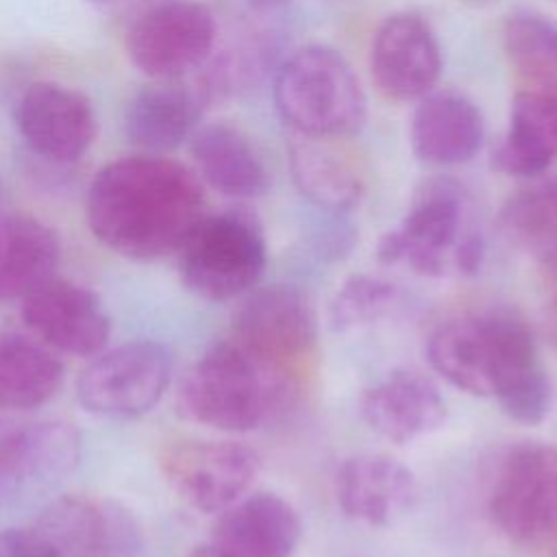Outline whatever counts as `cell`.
I'll return each mask as SVG.
<instances>
[{
    "label": "cell",
    "instance_id": "6da1fadb",
    "mask_svg": "<svg viewBox=\"0 0 557 557\" xmlns=\"http://www.w3.org/2000/svg\"><path fill=\"white\" fill-rule=\"evenodd\" d=\"M85 215L113 252L150 261L181 248L205 215L200 178L165 154H131L102 165L87 189Z\"/></svg>",
    "mask_w": 557,
    "mask_h": 557
},
{
    "label": "cell",
    "instance_id": "7a4b0ae2",
    "mask_svg": "<svg viewBox=\"0 0 557 557\" xmlns=\"http://www.w3.org/2000/svg\"><path fill=\"white\" fill-rule=\"evenodd\" d=\"M483 237L468 222L463 191L450 181H429L413 198L400 226L376 246L383 263H407L416 274H474L483 263Z\"/></svg>",
    "mask_w": 557,
    "mask_h": 557
},
{
    "label": "cell",
    "instance_id": "3957f363",
    "mask_svg": "<svg viewBox=\"0 0 557 557\" xmlns=\"http://www.w3.org/2000/svg\"><path fill=\"white\" fill-rule=\"evenodd\" d=\"M287 394L289 385L231 339L215 344L191 366L178 387V409L198 424L244 433L257 429Z\"/></svg>",
    "mask_w": 557,
    "mask_h": 557
},
{
    "label": "cell",
    "instance_id": "277c9868",
    "mask_svg": "<svg viewBox=\"0 0 557 557\" xmlns=\"http://www.w3.org/2000/svg\"><path fill=\"white\" fill-rule=\"evenodd\" d=\"M274 104L298 135L346 137L366 120V94L348 61L333 48L307 46L281 63Z\"/></svg>",
    "mask_w": 557,
    "mask_h": 557
},
{
    "label": "cell",
    "instance_id": "5b68a950",
    "mask_svg": "<svg viewBox=\"0 0 557 557\" xmlns=\"http://www.w3.org/2000/svg\"><path fill=\"white\" fill-rule=\"evenodd\" d=\"M268 252L261 226L246 211L202 215L178 248L185 285L207 300H228L257 285Z\"/></svg>",
    "mask_w": 557,
    "mask_h": 557
},
{
    "label": "cell",
    "instance_id": "8992f818",
    "mask_svg": "<svg viewBox=\"0 0 557 557\" xmlns=\"http://www.w3.org/2000/svg\"><path fill=\"white\" fill-rule=\"evenodd\" d=\"M487 513L494 527L520 546L557 540V448L542 442L511 446L498 459Z\"/></svg>",
    "mask_w": 557,
    "mask_h": 557
},
{
    "label": "cell",
    "instance_id": "52a82bcc",
    "mask_svg": "<svg viewBox=\"0 0 557 557\" xmlns=\"http://www.w3.org/2000/svg\"><path fill=\"white\" fill-rule=\"evenodd\" d=\"M233 342L294 389L315 352L313 307L300 289L289 285L257 289L233 318Z\"/></svg>",
    "mask_w": 557,
    "mask_h": 557
},
{
    "label": "cell",
    "instance_id": "ba28073f",
    "mask_svg": "<svg viewBox=\"0 0 557 557\" xmlns=\"http://www.w3.org/2000/svg\"><path fill=\"white\" fill-rule=\"evenodd\" d=\"M487 396L522 424L542 422L553 407V385L527 320L507 307L481 311Z\"/></svg>",
    "mask_w": 557,
    "mask_h": 557
},
{
    "label": "cell",
    "instance_id": "9c48e42d",
    "mask_svg": "<svg viewBox=\"0 0 557 557\" xmlns=\"http://www.w3.org/2000/svg\"><path fill=\"white\" fill-rule=\"evenodd\" d=\"M218 24L196 0H165L128 26L124 48L137 72L152 81H178L200 70L215 46Z\"/></svg>",
    "mask_w": 557,
    "mask_h": 557
},
{
    "label": "cell",
    "instance_id": "30bf717a",
    "mask_svg": "<svg viewBox=\"0 0 557 557\" xmlns=\"http://www.w3.org/2000/svg\"><path fill=\"white\" fill-rule=\"evenodd\" d=\"M172 359L163 344L133 339L98 352L76 381L85 409L104 418H137L150 411L165 394Z\"/></svg>",
    "mask_w": 557,
    "mask_h": 557
},
{
    "label": "cell",
    "instance_id": "8fae6325",
    "mask_svg": "<svg viewBox=\"0 0 557 557\" xmlns=\"http://www.w3.org/2000/svg\"><path fill=\"white\" fill-rule=\"evenodd\" d=\"M81 459V435L63 420L0 416V509L61 483Z\"/></svg>",
    "mask_w": 557,
    "mask_h": 557
},
{
    "label": "cell",
    "instance_id": "7c38bea8",
    "mask_svg": "<svg viewBox=\"0 0 557 557\" xmlns=\"http://www.w3.org/2000/svg\"><path fill=\"white\" fill-rule=\"evenodd\" d=\"M259 466V455L239 442H178L163 455L172 487L205 513L237 503L255 483Z\"/></svg>",
    "mask_w": 557,
    "mask_h": 557
},
{
    "label": "cell",
    "instance_id": "4fadbf2b",
    "mask_svg": "<svg viewBox=\"0 0 557 557\" xmlns=\"http://www.w3.org/2000/svg\"><path fill=\"white\" fill-rule=\"evenodd\" d=\"M15 124L37 157L59 165L78 161L98 135L91 100L57 81H37L26 87L15 109Z\"/></svg>",
    "mask_w": 557,
    "mask_h": 557
},
{
    "label": "cell",
    "instance_id": "5bb4252c",
    "mask_svg": "<svg viewBox=\"0 0 557 557\" xmlns=\"http://www.w3.org/2000/svg\"><path fill=\"white\" fill-rule=\"evenodd\" d=\"M370 67L376 87L394 100H420L433 91L442 52L431 26L416 13H394L372 39Z\"/></svg>",
    "mask_w": 557,
    "mask_h": 557
},
{
    "label": "cell",
    "instance_id": "9a60e30c",
    "mask_svg": "<svg viewBox=\"0 0 557 557\" xmlns=\"http://www.w3.org/2000/svg\"><path fill=\"white\" fill-rule=\"evenodd\" d=\"M22 315L46 346L78 357L98 355L111 331L100 298L91 289L57 276L24 298Z\"/></svg>",
    "mask_w": 557,
    "mask_h": 557
},
{
    "label": "cell",
    "instance_id": "2e32d148",
    "mask_svg": "<svg viewBox=\"0 0 557 557\" xmlns=\"http://www.w3.org/2000/svg\"><path fill=\"white\" fill-rule=\"evenodd\" d=\"M361 416L381 437L407 444L444 424L446 403L426 374L403 368L363 392Z\"/></svg>",
    "mask_w": 557,
    "mask_h": 557
},
{
    "label": "cell",
    "instance_id": "e0dca14e",
    "mask_svg": "<svg viewBox=\"0 0 557 557\" xmlns=\"http://www.w3.org/2000/svg\"><path fill=\"white\" fill-rule=\"evenodd\" d=\"M413 472L389 455H355L337 472V503L342 511L370 527H389L407 516L416 503Z\"/></svg>",
    "mask_w": 557,
    "mask_h": 557
},
{
    "label": "cell",
    "instance_id": "ac0fdd59",
    "mask_svg": "<svg viewBox=\"0 0 557 557\" xmlns=\"http://www.w3.org/2000/svg\"><path fill=\"white\" fill-rule=\"evenodd\" d=\"M300 533V518L287 500L257 492L222 511L211 544L235 557H289Z\"/></svg>",
    "mask_w": 557,
    "mask_h": 557
},
{
    "label": "cell",
    "instance_id": "d6986e66",
    "mask_svg": "<svg viewBox=\"0 0 557 557\" xmlns=\"http://www.w3.org/2000/svg\"><path fill=\"white\" fill-rule=\"evenodd\" d=\"M209 94L178 81H157L139 89L124 113L128 139L150 154H165L194 135Z\"/></svg>",
    "mask_w": 557,
    "mask_h": 557
},
{
    "label": "cell",
    "instance_id": "ffe728a7",
    "mask_svg": "<svg viewBox=\"0 0 557 557\" xmlns=\"http://www.w3.org/2000/svg\"><path fill=\"white\" fill-rule=\"evenodd\" d=\"M483 115L476 104L455 91H431L420 98L409 126L418 159L433 165L470 161L483 141Z\"/></svg>",
    "mask_w": 557,
    "mask_h": 557
},
{
    "label": "cell",
    "instance_id": "44dd1931",
    "mask_svg": "<svg viewBox=\"0 0 557 557\" xmlns=\"http://www.w3.org/2000/svg\"><path fill=\"white\" fill-rule=\"evenodd\" d=\"M189 152L200 178L228 198H257L270 185L259 152L231 124L213 122L198 126L189 137Z\"/></svg>",
    "mask_w": 557,
    "mask_h": 557
},
{
    "label": "cell",
    "instance_id": "7402d4cb",
    "mask_svg": "<svg viewBox=\"0 0 557 557\" xmlns=\"http://www.w3.org/2000/svg\"><path fill=\"white\" fill-rule=\"evenodd\" d=\"M557 157V98L520 91L511 102L509 128L492 152V165L520 178L544 174Z\"/></svg>",
    "mask_w": 557,
    "mask_h": 557
},
{
    "label": "cell",
    "instance_id": "603a6c76",
    "mask_svg": "<svg viewBox=\"0 0 557 557\" xmlns=\"http://www.w3.org/2000/svg\"><path fill=\"white\" fill-rule=\"evenodd\" d=\"M61 242L41 220L24 213L0 218V300H17L57 276Z\"/></svg>",
    "mask_w": 557,
    "mask_h": 557
},
{
    "label": "cell",
    "instance_id": "cb8c5ba5",
    "mask_svg": "<svg viewBox=\"0 0 557 557\" xmlns=\"http://www.w3.org/2000/svg\"><path fill=\"white\" fill-rule=\"evenodd\" d=\"M287 152L292 178L311 205L329 213H344L359 202L363 181L355 163L329 137L296 133Z\"/></svg>",
    "mask_w": 557,
    "mask_h": 557
},
{
    "label": "cell",
    "instance_id": "d4e9b609",
    "mask_svg": "<svg viewBox=\"0 0 557 557\" xmlns=\"http://www.w3.org/2000/svg\"><path fill=\"white\" fill-rule=\"evenodd\" d=\"M63 385V363L30 337L0 333V409L26 411L46 405Z\"/></svg>",
    "mask_w": 557,
    "mask_h": 557
},
{
    "label": "cell",
    "instance_id": "484cf974",
    "mask_svg": "<svg viewBox=\"0 0 557 557\" xmlns=\"http://www.w3.org/2000/svg\"><path fill=\"white\" fill-rule=\"evenodd\" d=\"M426 357L431 368L453 387L472 396H487L479 313H466L442 322L426 342Z\"/></svg>",
    "mask_w": 557,
    "mask_h": 557
},
{
    "label": "cell",
    "instance_id": "4316f807",
    "mask_svg": "<svg viewBox=\"0 0 557 557\" xmlns=\"http://www.w3.org/2000/svg\"><path fill=\"white\" fill-rule=\"evenodd\" d=\"M503 46L513 70L550 98H557V24L531 11H516L503 24Z\"/></svg>",
    "mask_w": 557,
    "mask_h": 557
},
{
    "label": "cell",
    "instance_id": "83f0119b",
    "mask_svg": "<svg viewBox=\"0 0 557 557\" xmlns=\"http://www.w3.org/2000/svg\"><path fill=\"white\" fill-rule=\"evenodd\" d=\"M30 529L50 557H102V509L78 496L50 500Z\"/></svg>",
    "mask_w": 557,
    "mask_h": 557
},
{
    "label": "cell",
    "instance_id": "f1b7e54d",
    "mask_svg": "<svg viewBox=\"0 0 557 557\" xmlns=\"http://www.w3.org/2000/svg\"><path fill=\"white\" fill-rule=\"evenodd\" d=\"M503 233L544 265L557 257V178L516 191L500 211Z\"/></svg>",
    "mask_w": 557,
    "mask_h": 557
},
{
    "label": "cell",
    "instance_id": "f546056e",
    "mask_svg": "<svg viewBox=\"0 0 557 557\" xmlns=\"http://www.w3.org/2000/svg\"><path fill=\"white\" fill-rule=\"evenodd\" d=\"M398 302L400 292L394 283L372 274H355L335 292L329 307V322L339 333L361 329L389 315Z\"/></svg>",
    "mask_w": 557,
    "mask_h": 557
},
{
    "label": "cell",
    "instance_id": "4dcf8cb0",
    "mask_svg": "<svg viewBox=\"0 0 557 557\" xmlns=\"http://www.w3.org/2000/svg\"><path fill=\"white\" fill-rule=\"evenodd\" d=\"M102 509V557H135L141 548V533L135 518L117 503Z\"/></svg>",
    "mask_w": 557,
    "mask_h": 557
},
{
    "label": "cell",
    "instance_id": "1f68e13d",
    "mask_svg": "<svg viewBox=\"0 0 557 557\" xmlns=\"http://www.w3.org/2000/svg\"><path fill=\"white\" fill-rule=\"evenodd\" d=\"M0 557H50V553L28 527L0 531Z\"/></svg>",
    "mask_w": 557,
    "mask_h": 557
},
{
    "label": "cell",
    "instance_id": "d6a6232c",
    "mask_svg": "<svg viewBox=\"0 0 557 557\" xmlns=\"http://www.w3.org/2000/svg\"><path fill=\"white\" fill-rule=\"evenodd\" d=\"M544 333L548 342L557 348V281H553V292L544 311Z\"/></svg>",
    "mask_w": 557,
    "mask_h": 557
},
{
    "label": "cell",
    "instance_id": "836d02e7",
    "mask_svg": "<svg viewBox=\"0 0 557 557\" xmlns=\"http://www.w3.org/2000/svg\"><path fill=\"white\" fill-rule=\"evenodd\" d=\"M189 557H235V555L218 548L215 544H207V546H198Z\"/></svg>",
    "mask_w": 557,
    "mask_h": 557
},
{
    "label": "cell",
    "instance_id": "e575fe53",
    "mask_svg": "<svg viewBox=\"0 0 557 557\" xmlns=\"http://www.w3.org/2000/svg\"><path fill=\"white\" fill-rule=\"evenodd\" d=\"M546 270L550 272V278H553V281H557V257H555V259H550V261L546 263Z\"/></svg>",
    "mask_w": 557,
    "mask_h": 557
},
{
    "label": "cell",
    "instance_id": "d590c367",
    "mask_svg": "<svg viewBox=\"0 0 557 557\" xmlns=\"http://www.w3.org/2000/svg\"><path fill=\"white\" fill-rule=\"evenodd\" d=\"M255 2H259V4H263V7H276V4H283V2H287V0H255Z\"/></svg>",
    "mask_w": 557,
    "mask_h": 557
},
{
    "label": "cell",
    "instance_id": "8d00e7d4",
    "mask_svg": "<svg viewBox=\"0 0 557 557\" xmlns=\"http://www.w3.org/2000/svg\"><path fill=\"white\" fill-rule=\"evenodd\" d=\"M0 202H2V183H0Z\"/></svg>",
    "mask_w": 557,
    "mask_h": 557
},
{
    "label": "cell",
    "instance_id": "74e56055",
    "mask_svg": "<svg viewBox=\"0 0 557 557\" xmlns=\"http://www.w3.org/2000/svg\"><path fill=\"white\" fill-rule=\"evenodd\" d=\"M555 557H557V555H555Z\"/></svg>",
    "mask_w": 557,
    "mask_h": 557
}]
</instances>
